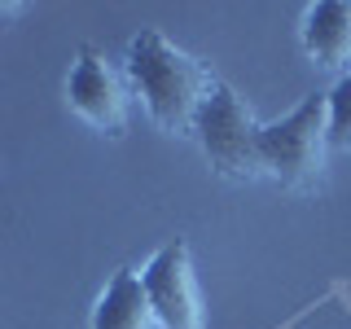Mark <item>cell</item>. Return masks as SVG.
Returning <instances> with one entry per match:
<instances>
[{
  "instance_id": "6",
  "label": "cell",
  "mask_w": 351,
  "mask_h": 329,
  "mask_svg": "<svg viewBox=\"0 0 351 329\" xmlns=\"http://www.w3.org/2000/svg\"><path fill=\"white\" fill-rule=\"evenodd\" d=\"M299 49L316 71L351 75V0H312V5H303Z\"/></svg>"
},
{
  "instance_id": "3",
  "label": "cell",
  "mask_w": 351,
  "mask_h": 329,
  "mask_svg": "<svg viewBox=\"0 0 351 329\" xmlns=\"http://www.w3.org/2000/svg\"><path fill=\"white\" fill-rule=\"evenodd\" d=\"M259 132L263 123L255 110L246 106V97H237L233 84L215 80L211 97H206L202 114L193 123V141L202 149L211 175L228 184H255L263 180V158H259Z\"/></svg>"
},
{
  "instance_id": "1",
  "label": "cell",
  "mask_w": 351,
  "mask_h": 329,
  "mask_svg": "<svg viewBox=\"0 0 351 329\" xmlns=\"http://www.w3.org/2000/svg\"><path fill=\"white\" fill-rule=\"evenodd\" d=\"M123 75L145 119L167 136H193V123L219 80L202 58L180 49L158 27H141L136 36H128Z\"/></svg>"
},
{
  "instance_id": "5",
  "label": "cell",
  "mask_w": 351,
  "mask_h": 329,
  "mask_svg": "<svg viewBox=\"0 0 351 329\" xmlns=\"http://www.w3.org/2000/svg\"><path fill=\"white\" fill-rule=\"evenodd\" d=\"M141 285H145L158 329H206L202 285H197L193 250L184 237H167L141 263Z\"/></svg>"
},
{
  "instance_id": "2",
  "label": "cell",
  "mask_w": 351,
  "mask_h": 329,
  "mask_svg": "<svg viewBox=\"0 0 351 329\" xmlns=\"http://www.w3.org/2000/svg\"><path fill=\"white\" fill-rule=\"evenodd\" d=\"M325 154H329V119L325 93H307L290 114L263 123L259 132V158L263 175L277 180L285 193L312 197L325 184Z\"/></svg>"
},
{
  "instance_id": "9",
  "label": "cell",
  "mask_w": 351,
  "mask_h": 329,
  "mask_svg": "<svg viewBox=\"0 0 351 329\" xmlns=\"http://www.w3.org/2000/svg\"><path fill=\"white\" fill-rule=\"evenodd\" d=\"M18 14V5H0V18H14Z\"/></svg>"
},
{
  "instance_id": "4",
  "label": "cell",
  "mask_w": 351,
  "mask_h": 329,
  "mask_svg": "<svg viewBox=\"0 0 351 329\" xmlns=\"http://www.w3.org/2000/svg\"><path fill=\"white\" fill-rule=\"evenodd\" d=\"M66 110L106 141H123L132 123V88L123 66H114L97 44H80L62 80Z\"/></svg>"
},
{
  "instance_id": "8",
  "label": "cell",
  "mask_w": 351,
  "mask_h": 329,
  "mask_svg": "<svg viewBox=\"0 0 351 329\" xmlns=\"http://www.w3.org/2000/svg\"><path fill=\"white\" fill-rule=\"evenodd\" d=\"M325 119H329V149H351V75H338L325 93Z\"/></svg>"
},
{
  "instance_id": "7",
  "label": "cell",
  "mask_w": 351,
  "mask_h": 329,
  "mask_svg": "<svg viewBox=\"0 0 351 329\" xmlns=\"http://www.w3.org/2000/svg\"><path fill=\"white\" fill-rule=\"evenodd\" d=\"M88 329H158L154 307L141 285V268L119 263L88 307Z\"/></svg>"
}]
</instances>
